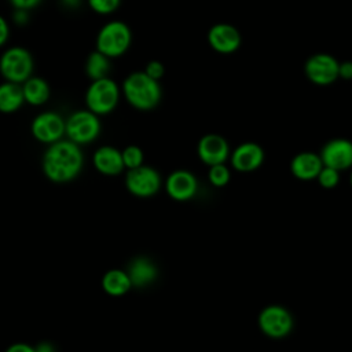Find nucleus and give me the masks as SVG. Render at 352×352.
Instances as JSON below:
<instances>
[{
  "label": "nucleus",
  "instance_id": "1",
  "mask_svg": "<svg viewBox=\"0 0 352 352\" xmlns=\"http://www.w3.org/2000/svg\"><path fill=\"white\" fill-rule=\"evenodd\" d=\"M82 166V154L78 144L67 140L51 143L43 158L45 176L56 183L72 180Z\"/></svg>",
  "mask_w": 352,
  "mask_h": 352
},
{
  "label": "nucleus",
  "instance_id": "2",
  "mask_svg": "<svg viewBox=\"0 0 352 352\" xmlns=\"http://www.w3.org/2000/svg\"><path fill=\"white\" fill-rule=\"evenodd\" d=\"M122 95L138 110H151L161 100L160 82L144 72L131 73L122 82Z\"/></svg>",
  "mask_w": 352,
  "mask_h": 352
},
{
  "label": "nucleus",
  "instance_id": "3",
  "mask_svg": "<svg viewBox=\"0 0 352 352\" xmlns=\"http://www.w3.org/2000/svg\"><path fill=\"white\" fill-rule=\"evenodd\" d=\"M132 43V32L122 21H110L104 23L96 34V50L107 58L124 55Z\"/></svg>",
  "mask_w": 352,
  "mask_h": 352
},
{
  "label": "nucleus",
  "instance_id": "4",
  "mask_svg": "<svg viewBox=\"0 0 352 352\" xmlns=\"http://www.w3.org/2000/svg\"><path fill=\"white\" fill-rule=\"evenodd\" d=\"M120 87L110 77L91 81L85 91V104L96 116L111 113L120 100Z\"/></svg>",
  "mask_w": 352,
  "mask_h": 352
},
{
  "label": "nucleus",
  "instance_id": "5",
  "mask_svg": "<svg viewBox=\"0 0 352 352\" xmlns=\"http://www.w3.org/2000/svg\"><path fill=\"white\" fill-rule=\"evenodd\" d=\"M33 55L23 47H10L0 56V74L4 81L22 84L33 76Z\"/></svg>",
  "mask_w": 352,
  "mask_h": 352
},
{
  "label": "nucleus",
  "instance_id": "6",
  "mask_svg": "<svg viewBox=\"0 0 352 352\" xmlns=\"http://www.w3.org/2000/svg\"><path fill=\"white\" fill-rule=\"evenodd\" d=\"M100 132V121L96 114L87 110L72 113L65 121V135L76 144H85L98 138Z\"/></svg>",
  "mask_w": 352,
  "mask_h": 352
},
{
  "label": "nucleus",
  "instance_id": "7",
  "mask_svg": "<svg viewBox=\"0 0 352 352\" xmlns=\"http://www.w3.org/2000/svg\"><path fill=\"white\" fill-rule=\"evenodd\" d=\"M340 62L330 54H315L308 58L304 66L305 76L316 85H329L338 78Z\"/></svg>",
  "mask_w": 352,
  "mask_h": 352
},
{
  "label": "nucleus",
  "instance_id": "8",
  "mask_svg": "<svg viewBox=\"0 0 352 352\" xmlns=\"http://www.w3.org/2000/svg\"><path fill=\"white\" fill-rule=\"evenodd\" d=\"M32 133L41 143H55L65 135V120L55 111H43L32 121Z\"/></svg>",
  "mask_w": 352,
  "mask_h": 352
},
{
  "label": "nucleus",
  "instance_id": "9",
  "mask_svg": "<svg viewBox=\"0 0 352 352\" xmlns=\"http://www.w3.org/2000/svg\"><path fill=\"white\" fill-rule=\"evenodd\" d=\"M258 326L264 334L272 338H280L292 330L293 319L283 307L270 305L261 311L258 316Z\"/></svg>",
  "mask_w": 352,
  "mask_h": 352
},
{
  "label": "nucleus",
  "instance_id": "10",
  "mask_svg": "<svg viewBox=\"0 0 352 352\" xmlns=\"http://www.w3.org/2000/svg\"><path fill=\"white\" fill-rule=\"evenodd\" d=\"M126 188L138 197H150L155 194L160 188V175L157 170L148 166H138L129 169L126 175Z\"/></svg>",
  "mask_w": 352,
  "mask_h": 352
},
{
  "label": "nucleus",
  "instance_id": "11",
  "mask_svg": "<svg viewBox=\"0 0 352 352\" xmlns=\"http://www.w3.org/2000/svg\"><path fill=\"white\" fill-rule=\"evenodd\" d=\"M320 160L324 166L336 170L346 169L352 165V142L346 139H333L322 148Z\"/></svg>",
  "mask_w": 352,
  "mask_h": 352
},
{
  "label": "nucleus",
  "instance_id": "12",
  "mask_svg": "<svg viewBox=\"0 0 352 352\" xmlns=\"http://www.w3.org/2000/svg\"><path fill=\"white\" fill-rule=\"evenodd\" d=\"M209 45L220 54H231L241 45L238 29L230 23H216L208 33Z\"/></svg>",
  "mask_w": 352,
  "mask_h": 352
},
{
  "label": "nucleus",
  "instance_id": "13",
  "mask_svg": "<svg viewBox=\"0 0 352 352\" xmlns=\"http://www.w3.org/2000/svg\"><path fill=\"white\" fill-rule=\"evenodd\" d=\"M198 155L210 166L223 164L228 155V144L226 139L219 135H205L198 143Z\"/></svg>",
  "mask_w": 352,
  "mask_h": 352
},
{
  "label": "nucleus",
  "instance_id": "14",
  "mask_svg": "<svg viewBox=\"0 0 352 352\" xmlns=\"http://www.w3.org/2000/svg\"><path fill=\"white\" fill-rule=\"evenodd\" d=\"M264 160L263 148L252 142L242 143L232 153V166L241 172H250L257 169Z\"/></svg>",
  "mask_w": 352,
  "mask_h": 352
},
{
  "label": "nucleus",
  "instance_id": "15",
  "mask_svg": "<svg viewBox=\"0 0 352 352\" xmlns=\"http://www.w3.org/2000/svg\"><path fill=\"white\" fill-rule=\"evenodd\" d=\"M166 191L173 199H190L197 191V180L187 170H176L166 180Z\"/></svg>",
  "mask_w": 352,
  "mask_h": 352
},
{
  "label": "nucleus",
  "instance_id": "16",
  "mask_svg": "<svg viewBox=\"0 0 352 352\" xmlns=\"http://www.w3.org/2000/svg\"><path fill=\"white\" fill-rule=\"evenodd\" d=\"M92 161L95 168L103 175H118L124 168L121 151L110 146L99 147L95 151Z\"/></svg>",
  "mask_w": 352,
  "mask_h": 352
},
{
  "label": "nucleus",
  "instance_id": "17",
  "mask_svg": "<svg viewBox=\"0 0 352 352\" xmlns=\"http://www.w3.org/2000/svg\"><path fill=\"white\" fill-rule=\"evenodd\" d=\"M323 168V162L319 155L314 153H300L292 160V173L301 179V180H309L319 175L320 169Z\"/></svg>",
  "mask_w": 352,
  "mask_h": 352
},
{
  "label": "nucleus",
  "instance_id": "18",
  "mask_svg": "<svg viewBox=\"0 0 352 352\" xmlns=\"http://www.w3.org/2000/svg\"><path fill=\"white\" fill-rule=\"evenodd\" d=\"M21 87L25 103H29L32 106H41L50 99V85L41 77L30 76L21 84Z\"/></svg>",
  "mask_w": 352,
  "mask_h": 352
},
{
  "label": "nucleus",
  "instance_id": "19",
  "mask_svg": "<svg viewBox=\"0 0 352 352\" xmlns=\"http://www.w3.org/2000/svg\"><path fill=\"white\" fill-rule=\"evenodd\" d=\"M126 274L132 286L143 287L150 285L157 278V268L151 260L146 257H138L129 264Z\"/></svg>",
  "mask_w": 352,
  "mask_h": 352
},
{
  "label": "nucleus",
  "instance_id": "20",
  "mask_svg": "<svg viewBox=\"0 0 352 352\" xmlns=\"http://www.w3.org/2000/svg\"><path fill=\"white\" fill-rule=\"evenodd\" d=\"M25 103L21 84L3 81L0 84V113H14Z\"/></svg>",
  "mask_w": 352,
  "mask_h": 352
},
{
  "label": "nucleus",
  "instance_id": "21",
  "mask_svg": "<svg viewBox=\"0 0 352 352\" xmlns=\"http://www.w3.org/2000/svg\"><path fill=\"white\" fill-rule=\"evenodd\" d=\"M111 59L107 58L106 55H103L102 52H99L98 50L92 51L87 60H85V74L87 77L94 81V80H99V78H104L109 77V73L111 70Z\"/></svg>",
  "mask_w": 352,
  "mask_h": 352
},
{
  "label": "nucleus",
  "instance_id": "22",
  "mask_svg": "<svg viewBox=\"0 0 352 352\" xmlns=\"http://www.w3.org/2000/svg\"><path fill=\"white\" fill-rule=\"evenodd\" d=\"M102 286L103 290L110 296H122L131 289L132 283L126 272L121 270H110L104 274Z\"/></svg>",
  "mask_w": 352,
  "mask_h": 352
},
{
  "label": "nucleus",
  "instance_id": "23",
  "mask_svg": "<svg viewBox=\"0 0 352 352\" xmlns=\"http://www.w3.org/2000/svg\"><path fill=\"white\" fill-rule=\"evenodd\" d=\"M121 155H122L124 166H126L129 169L138 168L143 162V153L138 146H128L126 148H124Z\"/></svg>",
  "mask_w": 352,
  "mask_h": 352
},
{
  "label": "nucleus",
  "instance_id": "24",
  "mask_svg": "<svg viewBox=\"0 0 352 352\" xmlns=\"http://www.w3.org/2000/svg\"><path fill=\"white\" fill-rule=\"evenodd\" d=\"M89 8L99 15L113 14L121 4V0H87Z\"/></svg>",
  "mask_w": 352,
  "mask_h": 352
},
{
  "label": "nucleus",
  "instance_id": "25",
  "mask_svg": "<svg viewBox=\"0 0 352 352\" xmlns=\"http://www.w3.org/2000/svg\"><path fill=\"white\" fill-rule=\"evenodd\" d=\"M209 180L213 186H217V187L226 186L230 180V170L223 164L212 165L209 170Z\"/></svg>",
  "mask_w": 352,
  "mask_h": 352
},
{
  "label": "nucleus",
  "instance_id": "26",
  "mask_svg": "<svg viewBox=\"0 0 352 352\" xmlns=\"http://www.w3.org/2000/svg\"><path fill=\"white\" fill-rule=\"evenodd\" d=\"M318 179H319V183L322 187L324 188H331L334 187L337 183H338V170L333 169V168H329V166H324L320 169L319 175H318Z\"/></svg>",
  "mask_w": 352,
  "mask_h": 352
},
{
  "label": "nucleus",
  "instance_id": "27",
  "mask_svg": "<svg viewBox=\"0 0 352 352\" xmlns=\"http://www.w3.org/2000/svg\"><path fill=\"white\" fill-rule=\"evenodd\" d=\"M148 77H151V78H154V80H160L162 76H164V72H165V69H164V65L160 62V60H150L147 65H146V67H144V70H143Z\"/></svg>",
  "mask_w": 352,
  "mask_h": 352
},
{
  "label": "nucleus",
  "instance_id": "28",
  "mask_svg": "<svg viewBox=\"0 0 352 352\" xmlns=\"http://www.w3.org/2000/svg\"><path fill=\"white\" fill-rule=\"evenodd\" d=\"M10 4L15 8V10H23V11H29L32 8H36L43 0H8Z\"/></svg>",
  "mask_w": 352,
  "mask_h": 352
},
{
  "label": "nucleus",
  "instance_id": "29",
  "mask_svg": "<svg viewBox=\"0 0 352 352\" xmlns=\"http://www.w3.org/2000/svg\"><path fill=\"white\" fill-rule=\"evenodd\" d=\"M10 37V25L7 22V19L0 15V47H3Z\"/></svg>",
  "mask_w": 352,
  "mask_h": 352
},
{
  "label": "nucleus",
  "instance_id": "30",
  "mask_svg": "<svg viewBox=\"0 0 352 352\" xmlns=\"http://www.w3.org/2000/svg\"><path fill=\"white\" fill-rule=\"evenodd\" d=\"M338 77L345 80H352V62L346 60L338 65Z\"/></svg>",
  "mask_w": 352,
  "mask_h": 352
},
{
  "label": "nucleus",
  "instance_id": "31",
  "mask_svg": "<svg viewBox=\"0 0 352 352\" xmlns=\"http://www.w3.org/2000/svg\"><path fill=\"white\" fill-rule=\"evenodd\" d=\"M7 352H36V349L28 344H22V342H18V344H12Z\"/></svg>",
  "mask_w": 352,
  "mask_h": 352
},
{
  "label": "nucleus",
  "instance_id": "32",
  "mask_svg": "<svg viewBox=\"0 0 352 352\" xmlns=\"http://www.w3.org/2000/svg\"><path fill=\"white\" fill-rule=\"evenodd\" d=\"M12 19H14V22L18 23V25L26 23V21H28V11L15 10V12H14V15H12Z\"/></svg>",
  "mask_w": 352,
  "mask_h": 352
},
{
  "label": "nucleus",
  "instance_id": "33",
  "mask_svg": "<svg viewBox=\"0 0 352 352\" xmlns=\"http://www.w3.org/2000/svg\"><path fill=\"white\" fill-rule=\"evenodd\" d=\"M36 352H55L54 346L48 342H41L40 345H37V348H34Z\"/></svg>",
  "mask_w": 352,
  "mask_h": 352
},
{
  "label": "nucleus",
  "instance_id": "34",
  "mask_svg": "<svg viewBox=\"0 0 352 352\" xmlns=\"http://www.w3.org/2000/svg\"><path fill=\"white\" fill-rule=\"evenodd\" d=\"M65 4H66V6H70V7H72V6L74 7V6L78 4V0H67V1H65Z\"/></svg>",
  "mask_w": 352,
  "mask_h": 352
},
{
  "label": "nucleus",
  "instance_id": "35",
  "mask_svg": "<svg viewBox=\"0 0 352 352\" xmlns=\"http://www.w3.org/2000/svg\"><path fill=\"white\" fill-rule=\"evenodd\" d=\"M351 184H352V175H351Z\"/></svg>",
  "mask_w": 352,
  "mask_h": 352
}]
</instances>
